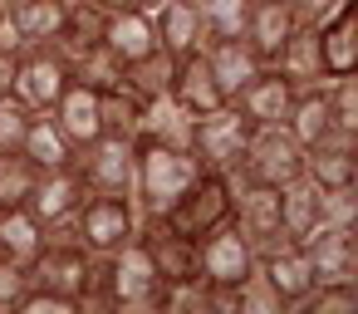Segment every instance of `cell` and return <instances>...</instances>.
Segmentation results:
<instances>
[{
  "instance_id": "6da1fadb",
  "label": "cell",
  "mask_w": 358,
  "mask_h": 314,
  "mask_svg": "<svg viewBox=\"0 0 358 314\" xmlns=\"http://www.w3.org/2000/svg\"><path fill=\"white\" fill-rule=\"evenodd\" d=\"M196 172H201V162L192 157V148H177V143H162L148 133L133 138V201L143 216H162L196 182Z\"/></svg>"
},
{
  "instance_id": "7a4b0ae2",
  "label": "cell",
  "mask_w": 358,
  "mask_h": 314,
  "mask_svg": "<svg viewBox=\"0 0 358 314\" xmlns=\"http://www.w3.org/2000/svg\"><path fill=\"white\" fill-rule=\"evenodd\" d=\"M255 123L236 108V104H221L201 118H192V157L206 167V172H241V157H245V143H250Z\"/></svg>"
},
{
  "instance_id": "3957f363",
  "label": "cell",
  "mask_w": 358,
  "mask_h": 314,
  "mask_svg": "<svg viewBox=\"0 0 358 314\" xmlns=\"http://www.w3.org/2000/svg\"><path fill=\"white\" fill-rule=\"evenodd\" d=\"M304 172V148L294 143V133L285 123H265L250 133L245 143V157H241V172H231L226 182H265V187H285Z\"/></svg>"
},
{
  "instance_id": "277c9868",
  "label": "cell",
  "mask_w": 358,
  "mask_h": 314,
  "mask_svg": "<svg viewBox=\"0 0 358 314\" xmlns=\"http://www.w3.org/2000/svg\"><path fill=\"white\" fill-rule=\"evenodd\" d=\"M231 211H236V187L226 182V172H196V182L162 211V221L177 231V236H187V241H196V236H206L211 226H221V221H231Z\"/></svg>"
},
{
  "instance_id": "5b68a950",
  "label": "cell",
  "mask_w": 358,
  "mask_h": 314,
  "mask_svg": "<svg viewBox=\"0 0 358 314\" xmlns=\"http://www.w3.org/2000/svg\"><path fill=\"white\" fill-rule=\"evenodd\" d=\"M79 221V241L94 255H113L138 236V201L123 192H89L74 211Z\"/></svg>"
},
{
  "instance_id": "8992f818",
  "label": "cell",
  "mask_w": 358,
  "mask_h": 314,
  "mask_svg": "<svg viewBox=\"0 0 358 314\" xmlns=\"http://www.w3.org/2000/svg\"><path fill=\"white\" fill-rule=\"evenodd\" d=\"M69 55L59 40H45V45H25L20 50V64H15V99H25L35 113H50L59 104V94L69 89Z\"/></svg>"
},
{
  "instance_id": "52a82bcc",
  "label": "cell",
  "mask_w": 358,
  "mask_h": 314,
  "mask_svg": "<svg viewBox=\"0 0 358 314\" xmlns=\"http://www.w3.org/2000/svg\"><path fill=\"white\" fill-rule=\"evenodd\" d=\"M250 270H255V245L245 241L236 216L211 226L206 236H196V275L206 285H241Z\"/></svg>"
},
{
  "instance_id": "ba28073f",
  "label": "cell",
  "mask_w": 358,
  "mask_h": 314,
  "mask_svg": "<svg viewBox=\"0 0 358 314\" xmlns=\"http://www.w3.org/2000/svg\"><path fill=\"white\" fill-rule=\"evenodd\" d=\"M74 167H79L89 192H123V197H133V143L128 138L99 133L94 143L74 148Z\"/></svg>"
},
{
  "instance_id": "9c48e42d",
  "label": "cell",
  "mask_w": 358,
  "mask_h": 314,
  "mask_svg": "<svg viewBox=\"0 0 358 314\" xmlns=\"http://www.w3.org/2000/svg\"><path fill=\"white\" fill-rule=\"evenodd\" d=\"M30 280L79 304V299L89 294V285H94V250L45 241V250H40V255H35V265H30Z\"/></svg>"
},
{
  "instance_id": "30bf717a",
  "label": "cell",
  "mask_w": 358,
  "mask_h": 314,
  "mask_svg": "<svg viewBox=\"0 0 358 314\" xmlns=\"http://www.w3.org/2000/svg\"><path fill=\"white\" fill-rule=\"evenodd\" d=\"M236 226L245 231V241L260 250L289 241L285 226H280V187H265V182H236Z\"/></svg>"
},
{
  "instance_id": "8fae6325",
  "label": "cell",
  "mask_w": 358,
  "mask_h": 314,
  "mask_svg": "<svg viewBox=\"0 0 358 314\" xmlns=\"http://www.w3.org/2000/svg\"><path fill=\"white\" fill-rule=\"evenodd\" d=\"M299 250H304V260H309L314 285L358 280V241H353V226H314V231L299 241Z\"/></svg>"
},
{
  "instance_id": "7c38bea8",
  "label": "cell",
  "mask_w": 358,
  "mask_h": 314,
  "mask_svg": "<svg viewBox=\"0 0 358 314\" xmlns=\"http://www.w3.org/2000/svg\"><path fill=\"white\" fill-rule=\"evenodd\" d=\"M167 99H172L177 108H187L192 118H201V113H211V108L231 104V99H226V89L216 84V74H211V64H206V55H201V50H192V55H182V59H177Z\"/></svg>"
},
{
  "instance_id": "4fadbf2b",
  "label": "cell",
  "mask_w": 358,
  "mask_h": 314,
  "mask_svg": "<svg viewBox=\"0 0 358 314\" xmlns=\"http://www.w3.org/2000/svg\"><path fill=\"white\" fill-rule=\"evenodd\" d=\"M294 94H299V89H294V84H289L275 64H260V74H255V79H250V84L231 99V104H236V108H241L255 128H265V123H285V118H289Z\"/></svg>"
},
{
  "instance_id": "5bb4252c",
  "label": "cell",
  "mask_w": 358,
  "mask_h": 314,
  "mask_svg": "<svg viewBox=\"0 0 358 314\" xmlns=\"http://www.w3.org/2000/svg\"><path fill=\"white\" fill-rule=\"evenodd\" d=\"M255 270L265 275V285L280 294V304H285V309H289V304H299V299L314 290V275H309V260H304L299 241H280V245L260 250V255H255Z\"/></svg>"
},
{
  "instance_id": "9a60e30c",
  "label": "cell",
  "mask_w": 358,
  "mask_h": 314,
  "mask_svg": "<svg viewBox=\"0 0 358 314\" xmlns=\"http://www.w3.org/2000/svg\"><path fill=\"white\" fill-rule=\"evenodd\" d=\"M314 35H319L324 79H334V74H358V10H353V0H343L329 20H319Z\"/></svg>"
},
{
  "instance_id": "2e32d148",
  "label": "cell",
  "mask_w": 358,
  "mask_h": 314,
  "mask_svg": "<svg viewBox=\"0 0 358 314\" xmlns=\"http://www.w3.org/2000/svg\"><path fill=\"white\" fill-rule=\"evenodd\" d=\"M84 197H89V187H84V177H79L74 162L45 167L40 182H35V192H30V211L40 216V226H50V221H59V216H74Z\"/></svg>"
},
{
  "instance_id": "e0dca14e",
  "label": "cell",
  "mask_w": 358,
  "mask_h": 314,
  "mask_svg": "<svg viewBox=\"0 0 358 314\" xmlns=\"http://www.w3.org/2000/svg\"><path fill=\"white\" fill-rule=\"evenodd\" d=\"M152 35L167 55H192L206 45V20H201V6L196 0H162L152 10Z\"/></svg>"
},
{
  "instance_id": "ac0fdd59",
  "label": "cell",
  "mask_w": 358,
  "mask_h": 314,
  "mask_svg": "<svg viewBox=\"0 0 358 314\" xmlns=\"http://www.w3.org/2000/svg\"><path fill=\"white\" fill-rule=\"evenodd\" d=\"M299 30V15H294V6L289 0H250V15H245V40H250V50L270 64L280 50H285V40Z\"/></svg>"
},
{
  "instance_id": "d6986e66",
  "label": "cell",
  "mask_w": 358,
  "mask_h": 314,
  "mask_svg": "<svg viewBox=\"0 0 358 314\" xmlns=\"http://www.w3.org/2000/svg\"><path fill=\"white\" fill-rule=\"evenodd\" d=\"M201 55H206V64H211V74H216V84L226 89V99H236L255 74H260V55L250 50V40L245 35H236V40H206L201 45Z\"/></svg>"
},
{
  "instance_id": "ffe728a7",
  "label": "cell",
  "mask_w": 358,
  "mask_h": 314,
  "mask_svg": "<svg viewBox=\"0 0 358 314\" xmlns=\"http://www.w3.org/2000/svg\"><path fill=\"white\" fill-rule=\"evenodd\" d=\"M50 113H55L59 133H64L74 148L94 143V138L103 133V118H99V89H89V84H79V79H69V89L59 94V104H55Z\"/></svg>"
},
{
  "instance_id": "44dd1931",
  "label": "cell",
  "mask_w": 358,
  "mask_h": 314,
  "mask_svg": "<svg viewBox=\"0 0 358 314\" xmlns=\"http://www.w3.org/2000/svg\"><path fill=\"white\" fill-rule=\"evenodd\" d=\"M103 45L113 50L118 64H133L143 59L148 50H157V35H152V15L138 10V6H123V10H108V25H103Z\"/></svg>"
},
{
  "instance_id": "7402d4cb",
  "label": "cell",
  "mask_w": 358,
  "mask_h": 314,
  "mask_svg": "<svg viewBox=\"0 0 358 314\" xmlns=\"http://www.w3.org/2000/svg\"><path fill=\"white\" fill-rule=\"evenodd\" d=\"M45 250V226L30 206H0V255L15 265H35V255Z\"/></svg>"
},
{
  "instance_id": "603a6c76",
  "label": "cell",
  "mask_w": 358,
  "mask_h": 314,
  "mask_svg": "<svg viewBox=\"0 0 358 314\" xmlns=\"http://www.w3.org/2000/svg\"><path fill=\"white\" fill-rule=\"evenodd\" d=\"M270 64H275L294 89H314V84H324V59H319V35H314V25H299Z\"/></svg>"
},
{
  "instance_id": "cb8c5ba5",
  "label": "cell",
  "mask_w": 358,
  "mask_h": 314,
  "mask_svg": "<svg viewBox=\"0 0 358 314\" xmlns=\"http://www.w3.org/2000/svg\"><path fill=\"white\" fill-rule=\"evenodd\" d=\"M143 113H148V99H138L128 84L99 89V118H103V133L133 143V138L143 133Z\"/></svg>"
},
{
  "instance_id": "d4e9b609",
  "label": "cell",
  "mask_w": 358,
  "mask_h": 314,
  "mask_svg": "<svg viewBox=\"0 0 358 314\" xmlns=\"http://www.w3.org/2000/svg\"><path fill=\"white\" fill-rule=\"evenodd\" d=\"M20 152H25V157H30L40 172H45V167H64V162H74V143L59 133L55 113H35V118H30Z\"/></svg>"
},
{
  "instance_id": "484cf974",
  "label": "cell",
  "mask_w": 358,
  "mask_h": 314,
  "mask_svg": "<svg viewBox=\"0 0 358 314\" xmlns=\"http://www.w3.org/2000/svg\"><path fill=\"white\" fill-rule=\"evenodd\" d=\"M6 15L25 45H45V40H59L64 30V0H20Z\"/></svg>"
},
{
  "instance_id": "4316f807",
  "label": "cell",
  "mask_w": 358,
  "mask_h": 314,
  "mask_svg": "<svg viewBox=\"0 0 358 314\" xmlns=\"http://www.w3.org/2000/svg\"><path fill=\"white\" fill-rule=\"evenodd\" d=\"M285 128L294 133V143H299V148H314V143L334 128V118H329V99H324V84H314V89H299V94H294Z\"/></svg>"
},
{
  "instance_id": "83f0119b",
  "label": "cell",
  "mask_w": 358,
  "mask_h": 314,
  "mask_svg": "<svg viewBox=\"0 0 358 314\" xmlns=\"http://www.w3.org/2000/svg\"><path fill=\"white\" fill-rule=\"evenodd\" d=\"M280 226H285L289 241H304L319 226V187L314 182L294 177V182L280 187Z\"/></svg>"
},
{
  "instance_id": "f1b7e54d",
  "label": "cell",
  "mask_w": 358,
  "mask_h": 314,
  "mask_svg": "<svg viewBox=\"0 0 358 314\" xmlns=\"http://www.w3.org/2000/svg\"><path fill=\"white\" fill-rule=\"evenodd\" d=\"M172 69H177V55H167V50L157 45V50H148L143 59L123 64V84H128L138 99H162V94L172 89Z\"/></svg>"
},
{
  "instance_id": "f546056e",
  "label": "cell",
  "mask_w": 358,
  "mask_h": 314,
  "mask_svg": "<svg viewBox=\"0 0 358 314\" xmlns=\"http://www.w3.org/2000/svg\"><path fill=\"white\" fill-rule=\"evenodd\" d=\"M69 55V74L89 89H113L123 84V64L113 59V50L99 40V45H84V50H64Z\"/></svg>"
},
{
  "instance_id": "4dcf8cb0",
  "label": "cell",
  "mask_w": 358,
  "mask_h": 314,
  "mask_svg": "<svg viewBox=\"0 0 358 314\" xmlns=\"http://www.w3.org/2000/svg\"><path fill=\"white\" fill-rule=\"evenodd\" d=\"M103 25H108V10H103V6H94V0H69V6H64L59 45H64V50L99 45V40H103Z\"/></svg>"
},
{
  "instance_id": "1f68e13d",
  "label": "cell",
  "mask_w": 358,
  "mask_h": 314,
  "mask_svg": "<svg viewBox=\"0 0 358 314\" xmlns=\"http://www.w3.org/2000/svg\"><path fill=\"white\" fill-rule=\"evenodd\" d=\"M40 182V167L15 148V152H0V206H30V192Z\"/></svg>"
},
{
  "instance_id": "d6a6232c",
  "label": "cell",
  "mask_w": 358,
  "mask_h": 314,
  "mask_svg": "<svg viewBox=\"0 0 358 314\" xmlns=\"http://www.w3.org/2000/svg\"><path fill=\"white\" fill-rule=\"evenodd\" d=\"M201 20H206V40H236L245 35V15H250V0H196Z\"/></svg>"
},
{
  "instance_id": "836d02e7",
  "label": "cell",
  "mask_w": 358,
  "mask_h": 314,
  "mask_svg": "<svg viewBox=\"0 0 358 314\" xmlns=\"http://www.w3.org/2000/svg\"><path fill=\"white\" fill-rule=\"evenodd\" d=\"M304 314H358V280H329V285H314L304 299H299Z\"/></svg>"
},
{
  "instance_id": "e575fe53",
  "label": "cell",
  "mask_w": 358,
  "mask_h": 314,
  "mask_svg": "<svg viewBox=\"0 0 358 314\" xmlns=\"http://www.w3.org/2000/svg\"><path fill=\"white\" fill-rule=\"evenodd\" d=\"M324 99H329V118L343 133H358V79L353 74H334L324 79Z\"/></svg>"
},
{
  "instance_id": "d590c367",
  "label": "cell",
  "mask_w": 358,
  "mask_h": 314,
  "mask_svg": "<svg viewBox=\"0 0 358 314\" xmlns=\"http://www.w3.org/2000/svg\"><path fill=\"white\" fill-rule=\"evenodd\" d=\"M319 226H358V182L319 192Z\"/></svg>"
},
{
  "instance_id": "8d00e7d4",
  "label": "cell",
  "mask_w": 358,
  "mask_h": 314,
  "mask_svg": "<svg viewBox=\"0 0 358 314\" xmlns=\"http://www.w3.org/2000/svg\"><path fill=\"white\" fill-rule=\"evenodd\" d=\"M35 108L15 94H0V152H15L25 143V128H30Z\"/></svg>"
},
{
  "instance_id": "74e56055",
  "label": "cell",
  "mask_w": 358,
  "mask_h": 314,
  "mask_svg": "<svg viewBox=\"0 0 358 314\" xmlns=\"http://www.w3.org/2000/svg\"><path fill=\"white\" fill-rule=\"evenodd\" d=\"M15 309H20V314H74V309H79V304H74V299H64V294H55V290H45V285H35V280H30V285H25V294H20V299H15Z\"/></svg>"
},
{
  "instance_id": "f35d334b",
  "label": "cell",
  "mask_w": 358,
  "mask_h": 314,
  "mask_svg": "<svg viewBox=\"0 0 358 314\" xmlns=\"http://www.w3.org/2000/svg\"><path fill=\"white\" fill-rule=\"evenodd\" d=\"M25 285H30V270L0 255V309H15V299L25 294Z\"/></svg>"
},
{
  "instance_id": "ab89813d",
  "label": "cell",
  "mask_w": 358,
  "mask_h": 314,
  "mask_svg": "<svg viewBox=\"0 0 358 314\" xmlns=\"http://www.w3.org/2000/svg\"><path fill=\"white\" fill-rule=\"evenodd\" d=\"M294 6V15H299V25H319V20H329L343 0H289Z\"/></svg>"
},
{
  "instance_id": "60d3db41",
  "label": "cell",
  "mask_w": 358,
  "mask_h": 314,
  "mask_svg": "<svg viewBox=\"0 0 358 314\" xmlns=\"http://www.w3.org/2000/svg\"><path fill=\"white\" fill-rule=\"evenodd\" d=\"M15 64H20L15 50H0V94H15Z\"/></svg>"
},
{
  "instance_id": "b9f144b4",
  "label": "cell",
  "mask_w": 358,
  "mask_h": 314,
  "mask_svg": "<svg viewBox=\"0 0 358 314\" xmlns=\"http://www.w3.org/2000/svg\"><path fill=\"white\" fill-rule=\"evenodd\" d=\"M128 6H138V10H148V15H152V10L162 6V0H128Z\"/></svg>"
},
{
  "instance_id": "7bdbcfd3",
  "label": "cell",
  "mask_w": 358,
  "mask_h": 314,
  "mask_svg": "<svg viewBox=\"0 0 358 314\" xmlns=\"http://www.w3.org/2000/svg\"><path fill=\"white\" fill-rule=\"evenodd\" d=\"M94 6H103V10H123L128 0H94Z\"/></svg>"
},
{
  "instance_id": "ee69618b",
  "label": "cell",
  "mask_w": 358,
  "mask_h": 314,
  "mask_svg": "<svg viewBox=\"0 0 358 314\" xmlns=\"http://www.w3.org/2000/svg\"><path fill=\"white\" fill-rule=\"evenodd\" d=\"M0 6H6V10H10V6H20V0H0Z\"/></svg>"
},
{
  "instance_id": "f6af8a7d",
  "label": "cell",
  "mask_w": 358,
  "mask_h": 314,
  "mask_svg": "<svg viewBox=\"0 0 358 314\" xmlns=\"http://www.w3.org/2000/svg\"><path fill=\"white\" fill-rule=\"evenodd\" d=\"M0 15H6V6H0Z\"/></svg>"
},
{
  "instance_id": "bcb514c9",
  "label": "cell",
  "mask_w": 358,
  "mask_h": 314,
  "mask_svg": "<svg viewBox=\"0 0 358 314\" xmlns=\"http://www.w3.org/2000/svg\"><path fill=\"white\" fill-rule=\"evenodd\" d=\"M64 6H69V0H64Z\"/></svg>"
}]
</instances>
